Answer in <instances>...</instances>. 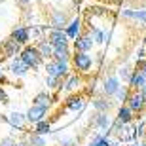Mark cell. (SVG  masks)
Returning a JSON list of instances; mask_svg holds the SVG:
<instances>
[{
  "instance_id": "cell-1",
  "label": "cell",
  "mask_w": 146,
  "mask_h": 146,
  "mask_svg": "<svg viewBox=\"0 0 146 146\" xmlns=\"http://www.w3.org/2000/svg\"><path fill=\"white\" fill-rule=\"evenodd\" d=\"M70 65L78 74H87V72H91L93 65H95V57L91 53H87V51H74Z\"/></svg>"
},
{
  "instance_id": "cell-2",
  "label": "cell",
  "mask_w": 146,
  "mask_h": 146,
  "mask_svg": "<svg viewBox=\"0 0 146 146\" xmlns=\"http://www.w3.org/2000/svg\"><path fill=\"white\" fill-rule=\"evenodd\" d=\"M19 57H21V61L29 66V68H31V70L40 68V66H42V63L46 61L42 55H40V51H38L36 46H29V44H27V46H23Z\"/></svg>"
},
{
  "instance_id": "cell-3",
  "label": "cell",
  "mask_w": 146,
  "mask_h": 146,
  "mask_svg": "<svg viewBox=\"0 0 146 146\" xmlns=\"http://www.w3.org/2000/svg\"><path fill=\"white\" fill-rule=\"evenodd\" d=\"M70 68H72V65L68 61L49 59L48 63H46V74L48 76H57V78H63V80L70 74Z\"/></svg>"
},
{
  "instance_id": "cell-4",
  "label": "cell",
  "mask_w": 146,
  "mask_h": 146,
  "mask_svg": "<svg viewBox=\"0 0 146 146\" xmlns=\"http://www.w3.org/2000/svg\"><path fill=\"white\" fill-rule=\"evenodd\" d=\"M119 87H121L119 76L118 74H110V76H106V78L103 80V84H101V93L106 95V97H114V95L118 93Z\"/></svg>"
},
{
  "instance_id": "cell-5",
  "label": "cell",
  "mask_w": 146,
  "mask_h": 146,
  "mask_svg": "<svg viewBox=\"0 0 146 146\" xmlns=\"http://www.w3.org/2000/svg\"><path fill=\"white\" fill-rule=\"evenodd\" d=\"M70 21V17L66 11H63L61 8H53L49 11V27L51 29H65Z\"/></svg>"
},
{
  "instance_id": "cell-6",
  "label": "cell",
  "mask_w": 146,
  "mask_h": 146,
  "mask_svg": "<svg viewBox=\"0 0 146 146\" xmlns=\"http://www.w3.org/2000/svg\"><path fill=\"white\" fill-rule=\"evenodd\" d=\"M112 121L114 119L110 118V114L108 112H97L95 110V114H93V127L99 131H103V133H106L108 135L110 133V127H112Z\"/></svg>"
},
{
  "instance_id": "cell-7",
  "label": "cell",
  "mask_w": 146,
  "mask_h": 146,
  "mask_svg": "<svg viewBox=\"0 0 146 146\" xmlns=\"http://www.w3.org/2000/svg\"><path fill=\"white\" fill-rule=\"evenodd\" d=\"M49 114V106H38V104H31V108L25 112L27 116V123H38V121H42V119L48 118Z\"/></svg>"
},
{
  "instance_id": "cell-8",
  "label": "cell",
  "mask_w": 146,
  "mask_h": 146,
  "mask_svg": "<svg viewBox=\"0 0 146 146\" xmlns=\"http://www.w3.org/2000/svg\"><path fill=\"white\" fill-rule=\"evenodd\" d=\"M93 48H95V42H93L89 33H82L76 40H72V49L74 51H87V53H91Z\"/></svg>"
},
{
  "instance_id": "cell-9",
  "label": "cell",
  "mask_w": 146,
  "mask_h": 146,
  "mask_svg": "<svg viewBox=\"0 0 146 146\" xmlns=\"http://www.w3.org/2000/svg\"><path fill=\"white\" fill-rule=\"evenodd\" d=\"M125 104H127L135 114H142L146 110V99L141 91H131V95H129V99H127Z\"/></svg>"
},
{
  "instance_id": "cell-10",
  "label": "cell",
  "mask_w": 146,
  "mask_h": 146,
  "mask_svg": "<svg viewBox=\"0 0 146 146\" xmlns=\"http://www.w3.org/2000/svg\"><path fill=\"white\" fill-rule=\"evenodd\" d=\"M29 70H31V68H29V66L21 61L19 55L13 57V59H10V63H8V72H10L13 78H25Z\"/></svg>"
},
{
  "instance_id": "cell-11",
  "label": "cell",
  "mask_w": 146,
  "mask_h": 146,
  "mask_svg": "<svg viewBox=\"0 0 146 146\" xmlns=\"http://www.w3.org/2000/svg\"><path fill=\"white\" fill-rule=\"evenodd\" d=\"M48 40L53 48H59V46H70V38L66 36L65 29H51L48 33Z\"/></svg>"
},
{
  "instance_id": "cell-12",
  "label": "cell",
  "mask_w": 146,
  "mask_h": 146,
  "mask_svg": "<svg viewBox=\"0 0 146 146\" xmlns=\"http://www.w3.org/2000/svg\"><path fill=\"white\" fill-rule=\"evenodd\" d=\"M21 49H23L21 44L10 36L8 40H4V44H2L0 51H2V55H4V57H8V59H13V57H17V55L21 53Z\"/></svg>"
},
{
  "instance_id": "cell-13",
  "label": "cell",
  "mask_w": 146,
  "mask_h": 146,
  "mask_svg": "<svg viewBox=\"0 0 146 146\" xmlns=\"http://www.w3.org/2000/svg\"><path fill=\"white\" fill-rule=\"evenodd\" d=\"M82 86H84V78H82V74H78V72H70V74L63 80V89L68 91V93H76Z\"/></svg>"
},
{
  "instance_id": "cell-14",
  "label": "cell",
  "mask_w": 146,
  "mask_h": 146,
  "mask_svg": "<svg viewBox=\"0 0 146 146\" xmlns=\"http://www.w3.org/2000/svg\"><path fill=\"white\" fill-rule=\"evenodd\" d=\"M121 19L135 21L141 27H146V10H129V8H125V10H121Z\"/></svg>"
},
{
  "instance_id": "cell-15",
  "label": "cell",
  "mask_w": 146,
  "mask_h": 146,
  "mask_svg": "<svg viewBox=\"0 0 146 146\" xmlns=\"http://www.w3.org/2000/svg\"><path fill=\"white\" fill-rule=\"evenodd\" d=\"M82 29H84V21H82V17H78V15H76V17H70L68 25L65 27V33H66V36L70 38V42H72V40H76V38L84 33Z\"/></svg>"
},
{
  "instance_id": "cell-16",
  "label": "cell",
  "mask_w": 146,
  "mask_h": 146,
  "mask_svg": "<svg viewBox=\"0 0 146 146\" xmlns=\"http://www.w3.org/2000/svg\"><path fill=\"white\" fill-rule=\"evenodd\" d=\"M93 108L97 110V112H112L114 110V101L112 97H106V95H99V97H95L91 101Z\"/></svg>"
},
{
  "instance_id": "cell-17",
  "label": "cell",
  "mask_w": 146,
  "mask_h": 146,
  "mask_svg": "<svg viewBox=\"0 0 146 146\" xmlns=\"http://www.w3.org/2000/svg\"><path fill=\"white\" fill-rule=\"evenodd\" d=\"M8 125L15 131H23L25 125H27V116L21 114V112H17V110H13V112L8 114Z\"/></svg>"
},
{
  "instance_id": "cell-18",
  "label": "cell",
  "mask_w": 146,
  "mask_h": 146,
  "mask_svg": "<svg viewBox=\"0 0 146 146\" xmlns=\"http://www.w3.org/2000/svg\"><path fill=\"white\" fill-rule=\"evenodd\" d=\"M11 38L17 40L21 46H27L29 40H31V29L25 27V25H17V27L11 29Z\"/></svg>"
},
{
  "instance_id": "cell-19",
  "label": "cell",
  "mask_w": 146,
  "mask_h": 146,
  "mask_svg": "<svg viewBox=\"0 0 146 146\" xmlns=\"http://www.w3.org/2000/svg\"><path fill=\"white\" fill-rule=\"evenodd\" d=\"M87 33L91 34L95 46H103V44L110 42V38H112V34H110L108 31H103V29L95 27V25H93V27H89V31H87Z\"/></svg>"
},
{
  "instance_id": "cell-20",
  "label": "cell",
  "mask_w": 146,
  "mask_h": 146,
  "mask_svg": "<svg viewBox=\"0 0 146 146\" xmlns=\"http://www.w3.org/2000/svg\"><path fill=\"white\" fill-rule=\"evenodd\" d=\"M84 108H86V99L82 95H70L65 101V110H68V112H80Z\"/></svg>"
},
{
  "instance_id": "cell-21",
  "label": "cell",
  "mask_w": 146,
  "mask_h": 146,
  "mask_svg": "<svg viewBox=\"0 0 146 146\" xmlns=\"http://www.w3.org/2000/svg\"><path fill=\"white\" fill-rule=\"evenodd\" d=\"M116 118L121 121V123H131L133 119H135V112L127 106V104H119L118 108H116Z\"/></svg>"
},
{
  "instance_id": "cell-22",
  "label": "cell",
  "mask_w": 146,
  "mask_h": 146,
  "mask_svg": "<svg viewBox=\"0 0 146 146\" xmlns=\"http://www.w3.org/2000/svg\"><path fill=\"white\" fill-rule=\"evenodd\" d=\"M53 103H55V99L49 91H40V93H36L34 99H33V104H38V106H49V108H51Z\"/></svg>"
},
{
  "instance_id": "cell-23",
  "label": "cell",
  "mask_w": 146,
  "mask_h": 146,
  "mask_svg": "<svg viewBox=\"0 0 146 146\" xmlns=\"http://www.w3.org/2000/svg\"><path fill=\"white\" fill-rule=\"evenodd\" d=\"M36 48H38L40 55H42V57H44L46 61L53 59V46L49 44V40H48V38H42V40H38Z\"/></svg>"
},
{
  "instance_id": "cell-24",
  "label": "cell",
  "mask_w": 146,
  "mask_h": 146,
  "mask_svg": "<svg viewBox=\"0 0 146 146\" xmlns=\"http://www.w3.org/2000/svg\"><path fill=\"white\" fill-rule=\"evenodd\" d=\"M72 53H74V49H70V46H59V48H53V59L68 61V63H70Z\"/></svg>"
},
{
  "instance_id": "cell-25",
  "label": "cell",
  "mask_w": 146,
  "mask_h": 146,
  "mask_svg": "<svg viewBox=\"0 0 146 146\" xmlns=\"http://www.w3.org/2000/svg\"><path fill=\"white\" fill-rule=\"evenodd\" d=\"M144 84H146V78H144V76H142L139 70H133V76H131V80L127 82V86H129L133 91H139Z\"/></svg>"
},
{
  "instance_id": "cell-26",
  "label": "cell",
  "mask_w": 146,
  "mask_h": 146,
  "mask_svg": "<svg viewBox=\"0 0 146 146\" xmlns=\"http://www.w3.org/2000/svg\"><path fill=\"white\" fill-rule=\"evenodd\" d=\"M33 133H38V135H44V137L49 135V133H51V121H49V119L46 118V119H42V121L34 123Z\"/></svg>"
},
{
  "instance_id": "cell-27",
  "label": "cell",
  "mask_w": 146,
  "mask_h": 146,
  "mask_svg": "<svg viewBox=\"0 0 146 146\" xmlns=\"http://www.w3.org/2000/svg\"><path fill=\"white\" fill-rule=\"evenodd\" d=\"M46 86H48V89H51V91H61V89H63V78L46 74Z\"/></svg>"
},
{
  "instance_id": "cell-28",
  "label": "cell",
  "mask_w": 146,
  "mask_h": 146,
  "mask_svg": "<svg viewBox=\"0 0 146 146\" xmlns=\"http://www.w3.org/2000/svg\"><path fill=\"white\" fill-rule=\"evenodd\" d=\"M131 91H133V89H131L129 86H121L114 97H116V101H118L119 104H125V103H127V99H129V95H131Z\"/></svg>"
},
{
  "instance_id": "cell-29",
  "label": "cell",
  "mask_w": 146,
  "mask_h": 146,
  "mask_svg": "<svg viewBox=\"0 0 146 146\" xmlns=\"http://www.w3.org/2000/svg\"><path fill=\"white\" fill-rule=\"evenodd\" d=\"M133 70H135V66H129V65H123V66H119V70H118V76H119V80L127 84V82L131 80V76H133Z\"/></svg>"
},
{
  "instance_id": "cell-30",
  "label": "cell",
  "mask_w": 146,
  "mask_h": 146,
  "mask_svg": "<svg viewBox=\"0 0 146 146\" xmlns=\"http://www.w3.org/2000/svg\"><path fill=\"white\" fill-rule=\"evenodd\" d=\"M87 146H112V142H110V139L106 135H95L91 141H89Z\"/></svg>"
},
{
  "instance_id": "cell-31",
  "label": "cell",
  "mask_w": 146,
  "mask_h": 146,
  "mask_svg": "<svg viewBox=\"0 0 146 146\" xmlns=\"http://www.w3.org/2000/svg\"><path fill=\"white\" fill-rule=\"evenodd\" d=\"M27 141L31 142L33 146H48V144H46V137L38 135V133H31V135L27 137Z\"/></svg>"
},
{
  "instance_id": "cell-32",
  "label": "cell",
  "mask_w": 146,
  "mask_h": 146,
  "mask_svg": "<svg viewBox=\"0 0 146 146\" xmlns=\"http://www.w3.org/2000/svg\"><path fill=\"white\" fill-rule=\"evenodd\" d=\"M123 129H125V123H121L118 118H114L112 127H110V133H114V135H121V133H123Z\"/></svg>"
},
{
  "instance_id": "cell-33",
  "label": "cell",
  "mask_w": 146,
  "mask_h": 146,
  "mask_svg": "<svg viewBox=\"0 0 146 146\" xmlns=\"http://www.w3.org/2000/svg\"><path fill=\"white\" fill-rule=\"evenodd\" d=\"M135 70H139L142 76L146 78V57H142V59H139L135 63Z\"/></svg>"
},
{
  "instance_id": "cell-34",
  "label": "cell",
  "mask_w": 146,
  "mask_h": 146,
  "mask_svg": "<svg viewBox=\"0 0 146 146\" xmlns=\"http://www.w3.org/2000/svg\"><path fill=\"white\" fill-rule=\"evenodd\" d=\"M59 146H78V141H76V139H72V137L59 139Z\"/></svg>"
},
{
  "instance_id": "cell-35",
  "label": "cell",
  "mask_w": 146,
  "mask_h": 146,
  "mask_svg": "<svg viewBox=\"0 0 146 146\" xmlns=\"http://www.w3.org/2000/svg\"><path fill=\"white\" fill-rule=\"evenodd\" d=\"M17 141L15 139H11V137H4V139H0V146H15Z\"/></svg>"
},
{
  "instance_id": "cell-36",
  "label": "cell",
  "mask_w": 146,
  "mask_h": 146,
  "mask_svg": "<svg viewBox=\"0 0 146 146\" xmlns=\"http://www.w3.org/2000/svg\"><path fill=\"white\" fill-rule=\"evenodd\" d=\"M8 103H10V99H8V95H6L4 87L0 86V104H8Z\"/></svg>"
},
{
  "instance_id": "cell-37",
  "label": "cell",
  "mask_w": 146,
  "mask_h": 146,
  "mask_svg": "<svg viewBox=\"0 0 146 146\" xmlns=\"http://www.w3.org/2000/svg\"><path fill=\"white\" fill-rule=\"evenodd\" d=\"M15 2H17L19 6H21V8H27V6L33 4V0H15Z\"/></svg>"
},
{
  "instance_id": "cell-38",
  "label": "cell",
  "mask_w": 146,
  "mask_h": 146,
  "mask_svg": "<svg viewBox=\"0 0 146 146\" xmlns=\"http://www.w3.org/2000/svg\"><path fill=\"white\" fill-rule=\"evenodd\" d=\"M15 146H33V144H31V142H29L27 139H23V141H19V142H17Z\"/></svg>"
},
{
  "instance_id": "cell-39",
  "label": "cell",
  "mask_w": 146,
  "mask_h": 146,
  "mask_svg": "<svg viewBox=\"0 0 146 146\" xmlns=\"http://www.w3.org/2000/svg\"><path fill=\"white\" fill-rule=\"evenodd\" d=\"M0 84H8V80L4 78V70H2V66H0Z\"/></svg>"
},
{
  "instance_id": "cell-40",
  "label": "cell",
  "mask_w": 146,
  "mask_h": 146,
  "mask_svg": "<svg viewBox=\"0 0 146 146\" xmlns=\"http://www.w3.org/2000/svg\"><path fill=\"white\" fill-rule=\"evenodd\" d=\"M139 91H141V93H142V95H144V99H146V84H144V86H142V87H141V89H139Z\"/></svg>"
},
{
  "instance_id": "cell-41",
  "label": "cell",
  "mask_w": 146,
  "mask_h": 146,
  "mask_svg": "<svg viewBox=\"0 0 146 146\" xmlns=\"http://www.w3.org/2000/svg\"><path fill=\"white\" fill-rule=\"evenodd\" d=\"M95 61H97V63H101V61H103V53H97V57H95Z\"/></svg>"
},
{
  "instance_id": "cell-42",
  "label": "cell",
  "mask_w": 146,
  "mask_h": 146,
  "mask_svg": "<svg viewBox=\"0 0 146 146\" xmlns=\"http://www.w3.org/2000/svg\"><path fill=\"white\" fill-rule=\"evenodd\" d=\"M139 146H146V139H144V141H141V142H139Z\"/></svg>"
},
{
  "instance_id": "cell-43",
  "label": "cell",
  "mask_w": 146,
  "mask_h": 146,
  "mask_svg": "<svg viewBox=\"0 0 146 146\" xmlns=\"http://www.w3.org/2000/svg\"><path fill=\"white\" fill-rule=\"evenodd\" d=\"M127 146H139V144H135V142H131V144H127Z\"/></svg>"
},
{
  "instance_id": "cell-44",
  "label": "cell",
  "mask_w": 146,
  "mask_h": 146,
  "mask_svg": "<svg viewBox=\"0 0 146 146\" xmlns=\"http://www.w3.org/2000/svg\"><path fill=\"white\" fill-rule=\"evenodd\" d=\"M0 66H2V65H0Z\"/></svg>"
}]
</instances>
